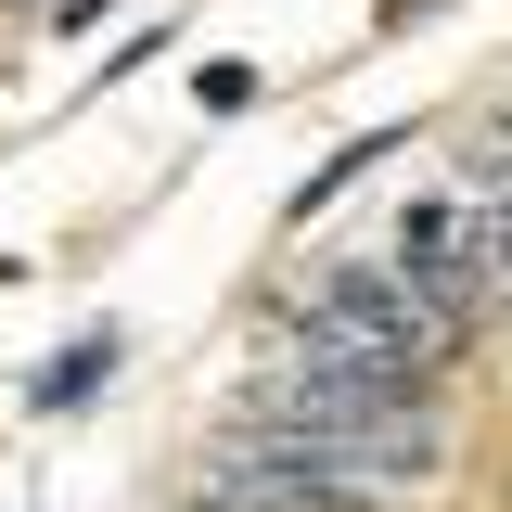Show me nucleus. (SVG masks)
I'll list each match as a JSON object with an SVG mask.
<instances>
[{"label":"nucleus","instance_id":"f257e3e1","mask_svg":"<svg viewBox=\"0 0 512 512\" xmlns=\"http://www.w3.org/2000/svg\"><path fill=\"white\" fill-rule=\"evenodd\" d=\"M244 436L308 448L333 474H423V461H436V384L372 372V359H333V346H295L282 372L244 384Z\"/></svg>","mask_w":512,"mask_h":512},{"label":"nucleus","instance_id":"f03ea898","mask_svg":"<svg viewBox=\"0 0 512 512\" xmlns=\"http://www.w3.org/2000/svg\"><path fill=\"white\" fill-rule=\"evenodd\" d=\"M295 346H333V359H372V372L436 384L448 320L410 295V269H397V256H346V269H320V282H308V308H295Z\"/></svg>","mask_w":512,"mask_h":512},{"label":"nucleus","instance_id":"7ed1b4c3","mask_svg":"<svg viewBox=\"0 0 512 512\" xmlns=\"http://www.w3.org/2000/svg\"><path fill=\"white\" fill-rule=\"evenodd\" d=\"M397 269H410V295H423L448 333H474V320L500 308V269H487V218H474V192H423V205L397 218Z\"/></svg>","mask_w":512,"mask_h":512},{"label":"nucleus","instance_id":"20e7f679","mask_svg":"<svg viewBox=\"0 0 512 512\" xmlns=\"http://www.w3.org/2000/svg\"><path fill=\"white\" fill-rule=\"evenodd\" d=\"M192 512H372V500H359V474H333V461H308V448L231 436V448H205Z\"/></svg>","mask_w":512,"mask_h":512},{"label":"nucleus","instance_id":"39448f33","mask_svg":"<svg viewBox=\"0 0 512 512\" xmlns=\"http://www.w3.org/2000/svg\"><path fill=\"white\" fill-rule=\"evenodd\" d=\"M256 103V64H205V116H244Z\"/></svg>","mask_w":512,"mask_h":512}]
</instances>
